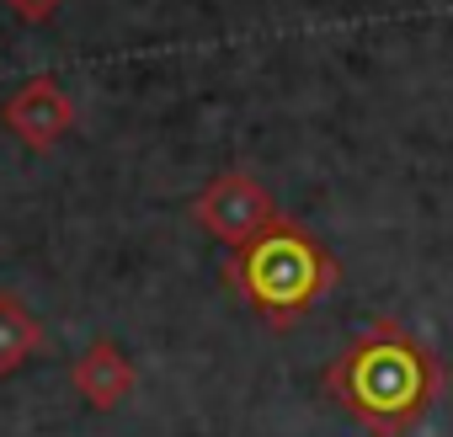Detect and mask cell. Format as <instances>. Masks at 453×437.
Listing matches in <instances>:
<instances>
[{"label":"cell","mask_w":453,"mask_h":437,"mask_svg":"<svg viewBox=\"0 0 453 437\" xmlns=\"http://www.w3.org/2000/svg\"><path fill=\"white\" fill-rule=\"evenodd\" d=\"M326 395L368 437H411L442 395V357L405 320L379 315L331 357Z\"/></svg>","instance_id":"1"},{"label":"cell","mask_w":453,"mask_h":437,"mask_svg":"<svg viewBox=\"0 0 453 437\" xmlns=\"http://www.w3.org/2000/svg\"><path fill=\"white\" fill-rule=\"evenodd\" d=\"M336 283L342 267L331 246L310 225H299L294 213H278L262 235H251L246 246L224 257V288L241 294L246 310L273 331L299 326Z\"/></svg>","instance_id":"2"},{"label":"cell","mask_w":453,"mask_h":437,"mask_svg":"<svg viewBox=\"0 0 453 437\" xmlns=\"http://www.w3.org/2000/svg\"><path fill=\"white\" fill-rule=\"evenodd\" d=\"M283 208H278V197L251 176V171H241V165H230V171H219L197 197H192V218H197V230H208L213 241H224V246H246L251 235H262L273 218H278Z\"/></svg>","instance_id":"3"},{"label":"cell","mask_w":453,"mask_h":437,"mask_svg":"<svg viewBox=\"0 0 453 437\" xmlns=\"http://www.w3.org/2000/svg\"><path fill=\"white\" fill-rule=\"evenodd\" d=\"M0 118H6V128H12L27 150L49 155V150H54L59 139H70V128H75V96H70L54 75H33L27 86H17V91L6 96Z\"/></svg>","instance_id":"4"},{"label":"cell","mask_w":453,"mask_h":437,"mask_svg":"<svg viewBox=\"0 0 453 437\" xmlns=\"http://www.w3.org/2000/svg\"><path fill=\"white\" fill-rule=\"evenodd\" d=\"M70 384H75V395H81L91 410H118V405L134 395L139 368H134V357H128L112 336H96V341L70 363Z\"/></svg>","instance_id":"5"},{"label":"cell","mask_w":453,"mask_h":437,"mask_svg":"<svg viewBox=\"0 0 453 437\" xmlns=\"http://www.w3.org/2000/svg\"><path fill=\"white\" fill-rule=\"evenodd\" d=\"M43 320L33 315V304L17 288H0V379H12L17 368H27L43 352Z\"/></svg>","instance_id":"6"},{"label":"cell","mask_w":453,"mask_h":437,"mask_svg":"<svg viewBox=\"0 0 453 437\" xmlns=\"http://www.w3.org/2000/svg\"><path fill=\"white\" fill-rule=\"evenodd\" d=\"M6 6H12V17H22V22L38 27V22H49V17L65 6V0H6Z\"/></svg>","instance_id":"7"}]
</instances>
